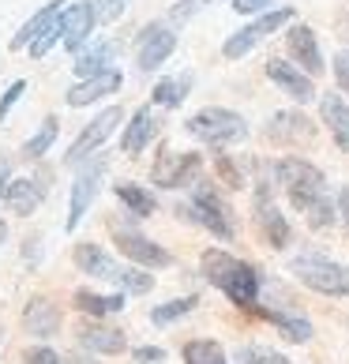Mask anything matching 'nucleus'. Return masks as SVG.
<instances>
[{
	"mask_svg": "<svg viewBox=\"0 0 349 364\" xmlns=\"http://www.w3.org/2000/svg\"><path fill=\"white\" fill-rule=\"evenodd\" d=\"M113 240H117L120 255H128L131 263H136V267H146V271H162V267L173 263V255H169L162 245H154L151 237L136 233V229H120V225H113Z\"/></svg>",
	"mask_w": 349,
	"mask_h": 364,
	"instance_id": "13",
	"label": "nucleus"
},
{
	"mask_svg": "<svg viewBox=\"0 0 349 364\" xmlns=\"http://www.w3.org/2000/svg\"><path fill=\"white\" fill-rule=\"evenodd\" d=\"M8 184H11V161H8V158H0V199H4Z\"/></svg>",
	"mask_w": 349,
	"mask_h": 364,
	"instance_id": "43",
	"label": "nucleus"
},
{
	"mask_svg": "<svg viewBox=\"0 0 349 364\" xmlns=\"http://www.w3.org/2000/svg\"><path fill=\"white\" fill-rule=\"evenodd\" d=\"M0 334H4V331H0Z\"/></svg>",
	"mask_w": 349,
	"mask_h": 364,
	"instance_id": "47",
	"label": "nucleus"
},
{
	"mask_svg": "<svg viewBox=\"0 0 349 364\" xmlns=\"http://www.w3.org/2000/svg\"><path fill=\"white\" fill-rule=\"evenodd\" d=\"M203 274L214 289H222L237 308H252L259 304V271L245 259H237V255L222 252V248H207L203 252Z\"/></svg>",
	"mask_w": 349,
	"mask_h": 364,
	"instance_id": "2",
	"label": "nucleus"
},
{
	"mask_svg": "<svg viewBox=\"0 0 349 364\" xmlns=\"http://www.w3.org/2000/svg\"><path fill=\"white\" fill-rule=\"evenodd\" d=\"M184 364H230L225 360V349L210 338H192L184 342Z\"/></svg>",
	"mask_w": 349,
	"mask_h": 364,
	"instance_id": "31",
	"label": "nucleus"
},
{
	"mask_svg": "<svg viewBox=\"0 0 349 364\" xmlns=\"http://www.w3.org/2000/svg\"><path fill=\"white\" fill-rule=\"evenodd\" d=\"M75 308L83 316L90 319H98V316H113V312H124V293H94V289H75Z\"/></svg>",
	"mask_w": 349,
	"mask_h": 364,
	"instance_id": "26",
	"label": "nucleus"
},
{
	"mask_svg": "<svg viewBox=\"0 0 349 364\" xmlns=\"http://www.w3.org/2000/svg\"><path fill=\"white\" fill-rule=\"evenodd\" d=\"M75 338L87 353H102V357H120L128 349V338L113 327H102V323H79Z\"/></svg>",
	"mask_w": 349,
	"mask_h": 364,
	"instance_id": "19",
	"label": "nucleus"
},
{
	"mask_svg": "<svg viewBox=\"0 0 349 364\" xmlns=\"http://www.w3.org/2000/svg\"><path fill=\"white\" fill-rule=\"evenodd\" d=\"M177 214H184L188 222H195V225H203L210 237H218V240H233V210L230 203L218 196V188H210L207 181H195L192 184V199H188L184 207H177Z\"/></svg>",
	"mask_w": 349,
	"mask_h": 364,
	"instance_id": "5",
	"label": "nucleus"
},
{
	"mask_svg": "<svg viewBox=\"0 0 349 364\" xmlns=\"http://www.w3.org/2000/svg\"><path fill=\"white\" fill-rule=\"evenodd\" d=\"M72 259L83 274L98 278V282H109V286H117L120 293H151L154 289V274H146V267H120L109 252L90 245V240L75 245Z\"/></svg>",
	"mask_w": 349,
	"mask_h": 364,
	"instance_id": "3",
	"label": "nucleus"
},
{
	"mask_svg": "<svg viewBox=\"0 0 349 364\" xmlns=\"http://www.w3.org/2000/svg\"><path fill=\"white\" fill-rule=\"evenodd\" d=\"M154 136H158V113L151 109V105H139V109L131 113V120L124 124V136H120V151H124L128 158H139L146 146H151Z\"/></svg>",
	"mask_w": 349,
	"mask_h": 364,
	"instance_id": "17",
	"label": "nucleus"
},
{
	"mask_svg": "<svg viewBox=\"0 0 349 364\" xmlns=\"http://www.w3.org/2000/svg\"><path fill=\"white\" fill-rule=\"evenodd\" d=\"M214 169H218V177H222L225 184H230V188H240V184H245V177H240V169H237V166H233V161L225 158V154H214Z\"/></svg>",
	"mask_w": 349,
	"mask_h": 364,
	"instance_id": "36",
	"label": "nucleus"
},
{
	"mask_svg": "<svg viewBox=\"0 0 349 364\" xmlns=\"http://www.w3.org/2000/svg\"><path fill=\"white\" fill-rule=\"evenodd\" d=\"M188 136L214 146V151H225V146H233L240 139H248V120L233 113V109H222V105H207V109H199L195 117L184 120Z\"/></svg>",
	"mask_w": 349,
	"mask_h": 364,
	"instance_id": "4",
	"label": "nucleus"
},
{
	"mask_svg": "<svg viewBox=\"0 0 349 364\" xmlns=\"http://www.w3.org/2000/svg\"><path fill=\"white\" fill-rule=\"evenodd\" d=\"M23 90H26V83H23V79H16V83H11V87L4 90V98H0V120H4V117L11 113V105H16V102L23 98Z\"/></svg>",
	"mask_w": 349,
	"mask_h": 364,
	"instance_id": "38",
	"label": "nucleus"
},
{
	"mask_svg": "<svg viewBox=\"0 0 349 364\" xmlns=\"http://www.w3.org/2000/svg\"><path fill=\"white\" fill-rule=\"evenodd\" d=\"M334 83H338V90L349 98V49L334 53Z\"/></svg>",
	"mask_w": 349,
	"mask_h": 364,
	"instance_id": "37",
	"label": "nucleus"
},
{
	"mask_svg": "<svg viewBox=\"0 0 349 364\" xmlns=\"http://www.w3.org/2000/svg\"><path fill=\"white\" fill-rule=\"evenodd\" d=\"M319 117L331 128V139L338 143V151L349 154V102L342 94H323L319 98Z\"/></svg>",
	"mask_w": 349,
	"mask_h": 364,
	"instance_id": "24",
	"label": "nucleus"
},
{
	"mask_svg": "<svg viewBox=\"0 0 349 364\" xmlns=\"http://www.w3.org/2000/svg\"><path fill=\"white\" fill-rule=\"evenodd\" d=\"M195 304H199V296H195V293L177 296V301H166V304L151 308V323H158V327H169V323H177L181 316H188V312H192Z\"/></svg>",
	"mask_w": 349,
	"mask_h": 364,
	"instance_id": "32",
	"label": "nucleus"
},
{
	"mask_svg": "<svg viewBox=\"0 0 349 364\" xmlns=\"http://www.w3.org/2000/svg\"><path fill=\"white\" fill-rule=\"evenodd\" d=\"M274 0H233V11H240V16H256V11H267Z\"/></svg>",
	"mask_w": 349,
	"mask_h": 364,
	"instance_id": "41",
	"label": "nucleus"
},
{
	"mask_svg": "<svg viewBox=\"0 0 349 364\" xmlns=\"http://www.w3.org/2000/svg\"><path fill=\"white\" fill-rule=\"evenodd\" d=\"M252 312H259L263 319H271L274 323V327L281 331V334H286V338L289 342H308V338H312V323H308V319H301V316H289V312H274V308H252Z\"/></svg>",
	"mask_w": 349,
	"mask_h": 364,
	"instance_id": "28",
	"label": "nucleus"
},
{
	"mask_svg": "<svg viewBox=\"0 0 349 364\" xmlns=\"http://www.w3.org/2000/svg\"><path fill=\"white\" fill-rule=\"evenodd\" d=\"M23 327L38 338H53L60 331V308L49 296H31V304L23 308Z\"/></svg>",
	"mask_w": 349,
	"mask_h": 364,
	"instance_id": "23",
	"label": "nucleus"
},
{
	"mask_svg": "<svg viewBox=\"0 0 349 364\" xmlns=\"http://www.w3.org/2000/svg\"><path fill=\"white\" fill-rule=\"evenodd\" d=\"M64 364H94V360H90V357H83V353H75V357H68Z\"/></svg>",
	"mask_w": 349,
	"mask_h": 364,
	"instance_id": "44",
	"label": "nucleus"
},
{
	"mask_svg": "<svg viewBox=\"0 0 349 364\" xmlns=\"http://www.w3.org/2000/svg\"><path fill=\"white\" fill-rule=\"evenodd\" d=\"M173 49H177V31H173V26H166V23L143 26L139 38H136V64H139V72L162 68V64L173 57Z\"/></svg>",
	"mask_w": 349,
	"mask_h": 364,
	"instance_id": "11",
	"label": "nucleus"
},
{
	"mask_svg": "<svg viewBox=\"0 0 349 364\" xmlns=\"http://www.w3.org/2000/svg\"><path fill=\"white\" fill-rule=\"evenodd\" d=\"M131 360H136V364H162V360H166V349H158V346H139L136 353H131Z\"/></svg>",
	"mask_w": 349,
	"mask_h": 364,
	"instance_id": "40",
	"label": "nucleus"
},
{
	"mask_svg": "<svg viewBox=\"0 0 349 364\" xmlns=\"http://www.w3.org/2000/svg\"><path fill=\"white\" fill-rule=\"evenodd\" d=\"M94 26H98V8H94V0L68 4V8H64V16H60V34H64L60 46L72 49V53H79V49L90 42Z\"/></svg>",
	"mask_w": 349,
	"mask_h": 364,
	"instance_id": "15",
	"label": "nucleus"
},
{
	"mask_svg": "<svg viewBox=\"0 0 349 364\" xmlns=\"http://www.w3.org/2000/svg\"><path fill=\"white\" fill-rule=\"evenodd\" d=\"M274 181L286 188L289 203L304 214V222L312 229H331L338 222V199L331 196L327 177L312 161L304 158H278L274 161Z\"/></svg>",
	"mask_w": 349,
	"mask_h": 364,
	"instance_id": "1",
	"label": "nucleus"
},
{
	"mask_svg": "<svg viewBox=\"0 0 349 364\" xmlns=\"http://www.w3.org/2000/svg\"><path fill=\"white\" fill-rule=\"evenodd\" d=\"M105 169H109V161H105V154H90L87 161H79V173H75V184H72V199H68V229H79V222L87 218L90 203L98 199L102 192V177Z\"/></svg>",
	"mask_w": 349,
	"mask_h": 364,
	"instance_id": "7",
	"label": "nucleus"
},
{
	"mask_svg": "<svg viewBox=\"0 0 349 364\" xmlns=\"http://www.w3.org/2000/svg\"><path fill=\"white\" fill-rule=\"evenodd\" d=\"M57 132H60V120H57V117H45V120H42V128H38L34 136L26 139V146H23V158L38 161L42 154H49V146L57 143Z\"/></svg>",
	"mask_w": 349,
	"mask_h": 364,
	"instance_id": "30",
	"label": "nucleus"
},
{
	"mask_svg": "<svg viewBox=\"0 0 349 364\" xmlns=\"http://www.w3.org/2000/svg\"><path fill=\"white\" fill-rule=\"evenodd\" d=\"M120 83H124L120 68H109V72L90 75V79H79V83L68 90V105L72 109H83V105H90V102H102V98H109V94H117Z\"/></svg>",
	"mask_w": 349,
	"mask_h": 364,
	"instance_id": "18",
	"label": "nucleus"
},
{
	"mask_svg": "<svg viewBox=\"0 0 349 364\" xmlns=\"http://www.w3.org/2000/svg\"><path fill=\"white\" fill-rule=\"evenodd\" d=\"M256 225H259V237L271 248H286L289 245V222H286V214L274 207L271 181H267V177L256 181Z\"/></svg>",
	"mask_w": 349,
	"mask_h": 364,
	"instance_id": "12",
	"label": "nucleus"
},
{
	"mask_svg": "<svg viewBox=\"0 0 349 364\" xmlns=\"http://www.w3.org/2000/svg\"><path fill=\"white\" fill-rule=\"evenodd\" d=\"M117 124H124V109H120V105H105V109H102V113L94 117L90 124L75 136V143L68 146L64 161H68V166H79V161H87L90 154H98V146L113 136Z\"/></svg>",
	"mask_w": 349,
	"mask_h": 364,
	"instance_id": "9",
	"label": "nucleus"
},
{
	"mask_svg": "<svg viewBox=\"0 0 349 364\" xmlns=\"http://www.w3.org/2000/svg\"><path fill=\"white\" fill-rule=\"evenodd\" d=\"M338 218H342V225H345V233H349V184L338 192Z\"/></svg>",
	"mask_w": 349,
	"mask_h": 364,
	"instance_id": "42",
	"label": "nucleus"
},
{
	"mask_svg": "<svg viewBox=\"0 0 349 364\" xmlns=\"http://www.w3.org/2000/svg\"><path fill=\"white\" fill-rule=\"evenodd\" d=\"M289 274H297V282H304L308 289L323 296H349V267L327 259V255L316 252L297 255V259H289Z\"/></svg>",
	"mask_w": 349,
	"mask_h": 364,
	"instance_id": "6",
	"label": "nucleus"
},
{
	"mask_svg": "<svg viewBox=\"0 0 349 364\" xmlns=\"http://www.w3.org/2000/svg\"><path fill=\"white\" fill-rule=\"evenodd\" d=\"M42 199H45L42 177H16L4 192V207L11 214H19V218H31V214L42 207Z\"/></svg>",
	"mask_w": 349,
	"mask_h": 364,
	"instance_id": "20",
	"label": "nucleus"
},
{
	"mask_svg": "<svg viewBox=\"0 0 349 364\" xmlns=\"http://www.w3.org/2000/svg\"><path fill=\"white\" fill-rule=\"evenodd\" d=\"M113 192H117L120 203L128 207V214H136V218H146V214H154V210H158L154 196L146 192V188L131 184V181H120V184H113Z\"/></svg>",
	"mask_w": 349,
	"mask_h": 364,
	"instance_id": "29",
	"label": "nucleus"
},
{
	"mask_svg": "<svg viewBox=\"0 0 349 364\" xmlns=\"http://www.w3.org/2000/svg\"><path fill=\"white\" fill-rule=\"evenodd\" d=\"M316 136V128H312V120H308L304 113H274L271 117V124H267V139H274L281 146H293V143H308Z\"/></svg>",
	"mask_w": 349,
	"mask_h": 364,
	"instance_id": "22",
	"label": "nucleus"
},
{
	"mask_svg": "<svg viewBox=\"0 0 349 364\" xmlns=\"http://www.w3.org/2000/svg\"><path fill=\"white\" fill-rule=\"evenodd\" d=\"M192 90V75H169V79H158L154 90H151V102L162 105V109H177V105L188 98Z\"/></svg>",
	"mask_w": 349,
	"mask_h": 364,
	"instance_id": "27",
	"label": "nucleus"
},
{
	"mask_svg": "<svg viewBox=\"0 0 349 364\" xmlns=\"http://www.w3.org/2000/svg\"><path fill=\"white\" fill-rule=\"evenodd\" d=\"M94 8H98V23H117L128 11V0H94Z\"/></svg>",
	"mask_w": 349,
	"mask_h": 364,
	"instance_id": "35",
	"label": "nucleus"
},
{
	"mask_svg": "<svg viewBox=\"0 0 349 364\" xmlns=\"http://www.w3.org/2000/svg\"><path fill=\"white\" fill-rule=\"evenodd\" d=\"M286 23H293V8H271V11H263V16L256 19V23H248L245 31H237V34H230L225 38V46H222V53H225V60H240V57H248L252 49H256L263 38H271L274 31H281Z\"/></svg>",
	"mask_w": 349,
	"mask_h": 364,
	"instance_id": "8",
	"label": "nucleus"
},
{
	"mask_svg": "<svg viewBox=\"0 0 349 364\" xmlns=\"http://www.w3.org/2000/svg\"><path fill=\"white\" fill-rule=\"evenodd\" d=\"M195 4H207V0H195Z\"/></svg>",
	"mask_w": 349,
	"mask_h": 364,
	"instance_id": "46",
	"label": "nucleus"
},
{
	"mask_svg": "<svg viewBox=\"0 0 349 364\" xmlns=\"http://www.w3.org/2000/svg\"><path fill=\"white\" fill-rule=\"evenodd\" d=\"M286 46H289V57L297 60V68H304L308 75H323V53H319V38L312 26H289V34H286Z\"/></svg>",
	"mask_w": 349,
	"mask_h": 364,
	"instance_id": "16",
	"label": "nucleus"
},
{
	"mask_svg": "<svg viewBox=\"0 0 349 364\" xmlns=\"http://www.w3.org/2000/svg\"><path fill=\"white\" fill-rule=\"evenodd\" d=\"M199 169H203L199 154H177L169 146H162V154H158L154 169H151V181L158 188H192L199 181Z\"/></svg>",
	"mask_w": 349,
	"mask_h": 364,
	"instance_id": "10",
	"label": "nucleus"
},
{
	"mask_svg": "<svg viewBox=\"0 0 349 364\" xmlns=\"http://www.w3.org/2000/svg\"><path fill=\"white\" fill-rule=\"evenodd\" d=\"M267 79H271V83H274L281 94H289V98L297 102V105H308V102L319 98L312 75H308L304 68H297V64H289V60L271 57V60H267Z\"/></svg>",
	"mask_w": 349,
	"mask_h": 364,
	"instance_id": "14",
	"label": "nucleus"
},
{
	"mask_svg": "<svg viewBox=\"0 0 349 364\" xmlns=\"http://www.w3.org/2000/svg\"><path fill=\"white\" fill-rule=\"evenodd\" d=\"M4 237H8V225H4V222H0V245H4Z\"/></svg>",
	"mask_w": 349,
	"mask_h": 364,
	"instance_id": "45",
	"label": "nucleus"
},
{
	"mask_svg": "<svg viewBox=\"0 0 349 364\" xmlns=\"http://www.w3.org/2000/svg\"><path fill=\"white\" fill-rule=\"evenodd\" d=\"M237 364H293V360L274 353V349H263V346H240L237 349Z\"/></svg>",
	"mask_w": 349,
	"mask_h": 364,
	"instance_id": "33",
	"label": "nucleus"
},
{
	"mask_svg": "<svg viewBox=\"0 0 349 364\" xmlns=\"http://www.w3.org/2000/svg\"><path fill=\"white\" fill-rule=\"evenodd\" d=\"M113 57H117V42H90L75 53V75L79 79H90V75H102L113 68Z\"/></svg>",
	"mask_w": 349,
	"mask_h": 364,
	"instance_id": "25",
	"label": "nucleus"
},
{
	"mask_svg": "<svg viewBox=\"0 0 349 364\" xmlns=\"http://www.w3.org/2000/svg\"><path fill=\"white\" fill-rule=\"evenodd\" d=\"M26 364H64V357L45 346H34V349H26Z\"/></svg>",
	"mask_w": 349,
	"mask_h": 364,
	"instance_id": "39",
	"label": "nucleus"
},
{
	"mask_svg": "<svg viewBox=\"0 0 349 364\" xmlns=\"http://www.w3.org/2000/svg\"><path fill=\"white\" fill-rule=\"evenodd\" d=\"M57 42H64V34H60V23H53L49 31H45V34L31 46V57H34V60H42V57H45V53H49L53 46H57Z\"/></svg>",
	"mask_w": 349,
	"mask_h": 364,
	"instance_id": "34",
	"label": "nucleus"
},
{
	"mask_svg": "<svg viewBox=\"0 0 349 364\" xmlns=\"http://www.w3.org/2000/svg\"><path fill=\"white\" fill-rule=\"evenodd\" d=\"M64 4H68V0H49L45 8H38L34 16L26 19L16 34H11V42H8V46H11V49H26V46H34V42H38V38H42L45 31H49L53 23H60V16H64Z\"/></svg>",
	"mask_w": 349,
	"mask_h": 364,
	"instance_id": "21",
	"label": "nucleus"
}]
</instances>
